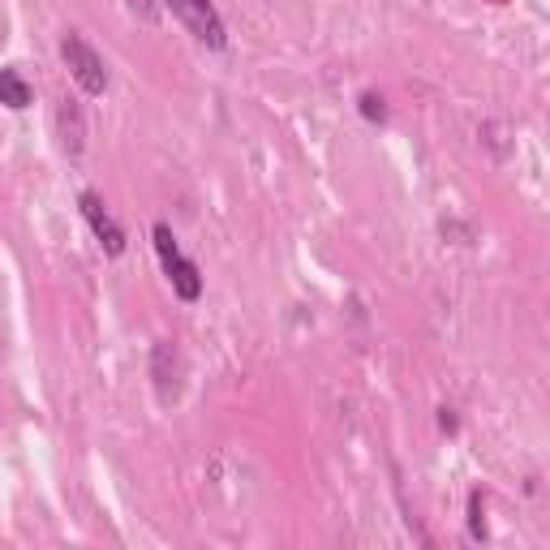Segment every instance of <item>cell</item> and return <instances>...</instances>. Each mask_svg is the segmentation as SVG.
Wrapping results in <instances>:
<instances>
[{"label":"cell","mask_w":550,"mask_h":550,"mask_svg":"<svg viewBox=\"0 0 550 550\" xmlns=\"http://www.w3.org/2000/svg\"><path fill=\"white\" fill-rule=\"evenodd\" d=\"M439 426H443L447 434H456V417H452V409H443V417H439Z\"/></svg>","instance_id":"11"},{"label":"cell","mask_w":550,"mask_h":550,"mask_svg":"<svg viewBox=\"0 0 550 550\" xmlns=\"http://www.w3.org/2000/svg\"><path fill=\"white\" fill-rule=\"evenodd\" d=\"M164 271H168L172 293H177L181 301H198V297H202V271H198L194 258L172 254V258H164Z\"/></svg>","instance_id":"4"},{"label":"cell","mask_w":550,"mask_h":550,"mask_svg":"<svg viewBox=\"0 0 550 550\" xmlns=\"http://www.w3.org/2000/svg\"><path fill=\"white\" fill-rule=\"evenodd\" d=\"M61 61H65V69H69V78H74L86 95H104V91H108V65H104V56H99L78 31H65V39H61Z\"/></svg>","instance_id":"2"},{"label":"cell","mask_w":550,"mask_h":550,"mask_svg":"<svg viewBox=\"0 0 550 550\" xmlns=\"http://www.w3.org/2000/svg\"><path fill=\"white\" fill-rule=\"evenodd\" d=\"M159 5H164L198 43H207L211 52H224L228 48V26H224L220 9H215L211 0H159Z\"/></svg>","instance_id":"1"},{"label":"cell","mask_w":550,"mask_h":550,"mask_svg":"<svg viewBox=\"0 0 550 550\" xmlns=\"http://www.w3.org/2000/svg\"><path fill=\"white\" fill-rule=\"evenodd\" d=\"M0 104L13 112L31 108V82H26L18 69H0Z\"/></svg>","instance_id":"7"},{"label":"cell","mask_w":550,"mask_h":550,"mask_svg":"<svg viewBox=\"0 0 550 550\" xmlns=\"http://www.w3.org/2000/svg\"><path fill=\"white\" fill-rule=\"evenodd\" d=\"M78 207H82V220L91 224V233L99 237V245H104L112 258H121L125 254V228L104 211V198L91 194V190H82L78 194Z\"/></svg>","instance_id":"3"},{"label":"cell","mask_w":550,"mask_h":550,"mask_svg":"<svg viewBox=\"0 0 550 550\" xmlns=\"http://www.w3.org/2000/svg\"><path fill=\"white\" fill-rule=\"evenodd\" d=\"M357 112H361V117H366L370 125H383V121H387V99L374 95V91H366V95L357 99Z\"/></svg>","instance_id":"9"},{"label":"cell","mask_w":550,"mask_h":550,"mask_svg":"<svg viewBox=\"0 0 550 550\" xmlns=\"http://www.w3.org/2000/svg\"><path fill=\"white\" fill-rule=\"evenodd\" d=\"M469 538L473 542L490 538V533H486V499H482V490H473V495H469Z\"/></svg>","instance_id":"8"},{"label":"cell","mask_w":550,"mask_h":550,"mask_svg":"<svg viewBox=\"0 0 550 550\" xmlns=\"http://www.w3.org/2000/svg\"><path fill=\"white\" fill-rule=\"evenodd\" d=\"M56 129H61V147L69 159H78L82 147H86V121H82V108L74 99H61V108H56Z\"/></svg>","instance_id":"6"},{"label":"cell","mask_w":550,"mask_h":550,"mask_svg":"<svg viewBox=\"0 0 550 550\" xmlns=\"http://www.w3.org/2000/svg\"><path fill=\"white\" fill-rule=\"evenodd\" d=\"M151 379H155L159 400H172V396H177V344H172V340H159V344H155V353H151Z\"/></svg>","instance_id":"5"},{"label":"cell","mask_w":550,"mask_h":550,"mask_svg":"<svg viewBox=\"0 0 550 550\" xmlns=\"http://www.w3.org/2000/svg\"><path fill=\"white\" fill-rule=\"evenodd\" d=\"M129 5V13H134V18H142V22H155L159 18V0H125Z\"/></svg>","instance_id":"10"}]
</instances>
